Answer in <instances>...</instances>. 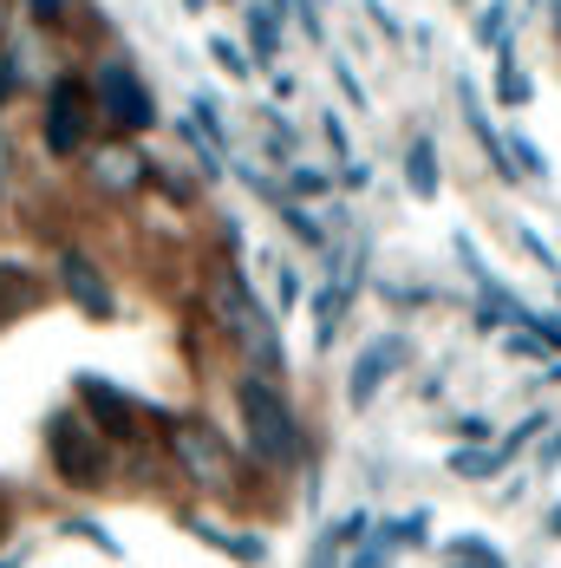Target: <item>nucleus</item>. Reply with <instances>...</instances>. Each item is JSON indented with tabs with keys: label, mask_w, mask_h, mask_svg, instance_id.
Masks as SVG:
<instances>
[{
	"label": "nucleus",
	"mask_w": 561,
	"mask_h": 568,
	"mask_svg": "<svg viewBox=\"0 0 561 568\" xmlns=\"http://www.w3.org/2000/svg\"><path fill=\"white\" fill-rule=\"evenodd\" d=\"M235 405H242V438H248V457L275 477H294L307 464V425L294 412V398L280 393L268 373H248L235 386Z\"/></svg>",
	"instance_id": "nucleus-1"
},
{
	"label": "nucleus",
	"mask_w": 561,
	"mask_h": 568,
	"mask_svg": "<svg viewBox=\"0 0 561 568\" xmlns=\"http://www.w3.org/2000/svg\"><path fill=\"white\" fill-rule=\"evenodd\" d=\"M210 307H216L223 334L248 346V359H255L268 379H275L280 366H287V353H280V334H275V321H268V307H262V294L242 282L235 268H223V275H216V287H210Z\"/></svg>",
	"instance_id": "nucleus-2"
},
{
	"label": "nucleus",
	"mask_w": 561,
	"mask_h": 568,
	"mask_svg": "<svg viewBox=\"0 0 561 568\" xmlns=\"http://www.w3.org/2000/svg\"><path fill=\"white\" fill-rule=\"evenodd\" d=\"M170 457H176V470H183L196 490H210V497H228V490L242 484V457L228 452V438L210 418H170Z\"/></svg>",
	"instance_id": "nucleus-3"
},
{
	"label": "nucleus",
	"mask_w": 561,
	"mask_h": 568,
	"mask_svg": "<svg viewBox=\"0 0 561 568\" xmlns=\"http://www.w3.org/2000/svg\"><path fill=\"white\" fill-rule=\"evenodd\" d=\"M47 452H53V470L72 490H99L112 477V445L85 425V412H53L47 418Z\"/></svg>",
	"instance_id": "nucleus-4"
},
{
	"label": "nucleus",
	"mask_w": 561,
	"mask_h": 568,
	"mask_svg": "<svg viewBox=\"0 0 561 568\" xmlns=\"http://www.w3.org/2000/svg\"><path fill=\"white\" fill-rule=\"evenodd\" d=\"M92 105L112 118L118 131H144V124H157V99H151V85H144L124 59H105V65H99V79H92Z\"/></svg>",
	"instance_id": "nucleus-5"
},
{
	"label": "nucleus",
	"mask_w": 561,
	"mask_h": 568,
	"mask_svg": "<svg viewBox=\"0 0 561 568\" xmlns=\"http://www.w3.org/2000/svg\"><path fill=\"white\" fill-rule=\"evenodd\" d=\"M411 366V341L405 334H379V341H366L353 353V366H346V405L353 412H366L373 398L386 393V379Z\"/></svg>",
	"instance_id": "nucleus-6"
},
{
	"label": "nucleus",
	"mask_w": 561,
	"mask_h": 568,
	"mask_svg": "<svg viewBox=\"0 0 561 568\" xmlns=\"http://www.w3.org/2000/svg\"><path fill=\"white\" fill-rule=\"evenodd\" d=\"M85 131H92V85L59 79L53 92H47V151L53 158L85 151Z\"/></svg>",
	"instance_id": "nucleus-7"
},
{
	"label": "nucleus",
	"mask_w": 561,
	"mask_h": 568,
	"mask_svg": "<svg viewBox=\"0 0 561 568\" xmlns=\"http://www.w3.org/2000/svg\"><path fill=\"white\" fill-rule=\"evenodd\" d=\"M79 398H85V425H92L105 445H112V438H137V418H144V412H137L131 393H118L112 379H92V373H85V379H79Z\"/></svg>",
	"instance_id": "nucleus-8"
},
{
	"label": "nucleus",
	"mask_w": 561,
	"mask_h": 568,
	"mask_svg": "<svg viewBox=\"0 0 561 568\" xmlns=\"http://www.w3.org/2000/svg\"><path fill=\"white\" fill-rule=\"evenodd\" d=\"M59 282H65V294H72V301H79L92 321H112V307H118V301H112V282L99 275V262H92V255L65 248V255H59Z\"/></svg>",
	"instance_id": "nucleus-9"
},
{
	"label": "nucleus",
	"mask_w": 561,
	"mask_h": 568,
	"mask_svg": "<svg viewBox=\"0 0 561 568\" xmlns=\"http://www.w3.org/2000/svg\"><path fill=\"white\" fill-rule=\"evenodd\" d=\"M85 171H92V183H99L105 196H131V190L151 176V164H144V151H131V144H99Z\"/></svg>",
	"instance_id": "nucleus-10"
},
{
	"label": "nucleus",
	"mask_w": 561,
	"mask_h": 568,
	"mask_svg": "<svg viewBox=\"0 0 561 568\" xmlns=\"http://www.w3.org/2000/svg\"><path fill=\"white\" fill-rule=\"evenodd\" d=\"M359 268H366V262H339V275L320 287V301H314V334H320V346H334L339 321H346V307H353V287H359Z\"/></svg>",
	"instance_id": "nucleus-11"
},
{
	"label": "nucleus",
	"mask_w": 561,
	"mask_h": 568,
	"mask_svg": "<svg viewBox=\"0 0 561 568\" xmlns=\"http://www.w3.org/2000/svg\"><path fill=\"white\" fill-rule=\"evenodd\" d=\"M183 529H190V536H203L210 549H223L228 562H242V568H262V562H268V542H262V536L223 529V523H210V516H183Z\"/></svg>",
	"instance_id": "nucleus-12"
},
{
	"label": "nucleus",
	"mask_w": 561,
	"mask_h": 568,
	"mask_svg": "<svg viewBox=\"0 0 561 568\" xmlns=\"http://www.w3.org/2000/svg\"><path fill=\"white\" fill-rule=\"evenodd\" d=\"M516 457L503 452V445H457V452L445 457L450 477H463V484H490V477H503Z\"/></svg>",
	"instance_id": "nucleus-13"
},
{
	"label": "nucleus",
	"mask_w": 561,
	"mask_h": 568,
	"mask_svg": "<svg viewBox=\"0 0 561 568\" xmlns=\"http://www.w3.org/2000/svg\"><path fill=\"white\" fill-rule=\"evenodd\" d=\"M405 183H411V196H418V203H431V196H438V144H431V138H418V144L405 151Z\"/></svg>",
	"instance_id": "nucleus-14"
},
{
	"label": "nucleus",
	"mask_w": 561,
	"mask_h": 568,
	"mask_svg": "<svg viewBox=\"0 0 561 568\" xmlns=\"http://www.w3.org/2000/svg\"><path fill=\"white\" fill-rule=\"evenodd\" d=\"M445 568H509V562L490 536H457V542H445Z\"/></svg>",
	"instance_id": "nucleus-15"
},
{
	"label": "nucleus",
	"mask_w": 561,
	"mask_h": 568,
	"mask_svg": "<svg viewBox=\"0 0 561 568\" xmlns=\"http://www.w3.org/2000/svg\"><path fill=\"white\" fill-rule=\"evenodd\" d=\"M248 40H255V59H275V47H280L275 7H248Z\"/></svg>",
	"instance_id": "nucleus-16"
},
{
	"label": "nucleus",
	"mask_w": 561,
	"mask_h": 568,
	"mask_svg": "<svg viewBox=\"0 0 561 568\" xmlns=\"http://www.w3.org/2000/svg\"><path fill=\"white\" fill-rule=\"evenodd\" d=\"M509 144H516V151H509V171L522 164V176H549V164H542V151H536L529 138H509Z\"/></svg>",
	"instance_id": "nucleus-17"
},
{
	"label": "nucleus",
	"mask_w": 561,
	"mask_h": 568,
	"mask_svg": "<svg viewBox=\"0 0 561 568\" xmlns=\"http://www.w3.org/2000/svg\"><path fill=\"white\" fill-rule=\"evenodd\" d=\"M497 92H503V105H522V99H529V79H522L516 65H503V79H497Z\"/></svg>",
	"instance_id": "nucleus-18"
},
{
	"label": "nucleus",
	"mask_w": 561,
	"mask_h": 568,
	"mask_svg": "<svg viewBox=\"0 0 561 568\" xmlns=\"http://www.w3.org/2000/svg\"><path fill=\"white\" fill-rule=\"evenodd\" d=\"M503 27H509V7H503V0H497V7H490V13L477 20V33H483V40L497 47V40H503Z\"/></svg>",
	"instance_id": "nucleus-19"
},
{
	"label": "nucleus",
	"mask_w": 561,
	"mask_h": 568,
	"mask_svg": "<svg viewBox=\"0 0 561 568\" xmlns=\"http://www.w3.org/2000/svg\"><path fill=\"white\" fill-rule=\"evenodd\" d=\"M509 353H516V359H542L549 346H542L536 334H529V327H522V334H509Z\"/></svg>",
	"instance_id": "nucleus-20"
},
{
	"label": "nucleus",
	"mask_w": 561,
	"mask_h": 568,
	"mask_svg": "<svg viewBox=\"0 0 561 568\" xmlns=\"http://www.w3.org/2000/svg\"><path fill=\"white\" fill-rule=\"evenodd\" d=\"M72 536H85V542H99L105 556H118V542H112V536H105V529H99V523H72Z\"/></svg>",
	"instance_id": "nucleus-21"
},
{
	"label": "nucleus",
	"mask_w": 561,
	"mask_h": 568,
	"mask_svg": "<svg viewBox=\"0 0 561 568\" xmlns=\"http://www.w3.org/2000/svg\"><path fill=\"white\" fill-rule=\"evenodd\" d=\"M210 53H216V59H223V65H228V72H248V59H242V53H235V47H228V40H216V47H210Z\"/></svg>",
	"instance_id": "nucleus-22"
},
{
	"label": "nucleus",
	"mask_w": 561,
	"mask_h": 568,
	"mask_svg": "<svg viewBox=\"0 0 561 568\" xmlns=\"http://www.w3.org/2000/svg\"><path fill=\"white\" fill-rule=\"evenodd\" d=\"M294 190H307V196H320V190H327V176H320V171H294Z\"/></svg>",
	"instance_id": "nucleus-23"
},
{
	"label": "nucleus",
	"mask_w": 561,
	"mask_h": 568,
	"mask_svg": "<svg viewBox=\"0 0 561 568\" xmlns=\"http://www.w3.org/2000/svg\"><path fill=\"white\" fill-rule=\"evenodd\" d=\"M59 13H65L59 0H33V20H59Z\"/></svg>",
	"instance_id": "nucleus-24"
},
{
	"label": "nucleus",
	"mask_w": 561,
	"mask_h": 568,
	"mask_svg": "<svg viewBox=\"0 0 561 568\" xmlns=\"http://www.w3.org/2000/svg\"><path fill=\"white\" fill-rule=\"evenodd\" d=\"M542 536H555V542H561V504H555L549 516H542Z\"/></svg>",
	"instance_id": "nucleus-25"
},
{
	"label": "nucleus",
	"mask_w": 561,
	"mask_h": 568,
	"mask_svg": "<svg viewBox=\"0 0 561 568\" xmlns=\"http://www.w3.org/2000/svg\"><path fill=\"white\" fill-rule=\"evenodd\" d=\"M0 183H7V138H0Z\"/></svg>",
	"instance_id": "nucleus-26"
},
{
	"label": "nucleus",
	"mask_w": 561,
	"mask_h": 568,
	"mask_svg": "<svg viewBox=\"0 0 561 568\" xmlns=\"http://www.w3.org/2000/svg\"><path fill=\"white\" fill-rule=\"evenodd\" d=\"M0 99H7V72H0Z\"/></svg>",
	"instance_id": "nucleus-27"
},
{
	"label": "nucleus",
	"mask_w": 561,
	"mask_h": 568,
	"mask_svg": "<svg viewBox=\"0 0 561 568\" xmlns=\"http://www.w3.org/2000/svg\"><path fill=\"white\" fill-rule=\"evenodd\" d=\"M555 27H561V0H555Z\"/></svg>",
	"instance_id": "nucleus-28"
},
{
	"label": "nucleus",
	"mask_w": 561,
	"mask_h": 568,
	"mask_svg": "<svg viewBox=\"0 0 561 568\" xmlns=\"http://www.w3.org/2000/svg\"><path fill=\"white\" fill-rule=\"evenodd\" d=\"M0 20H7V0H0Z\"/></svg>",
	"instance_id": "nucleus-29"
}]
</instances>
